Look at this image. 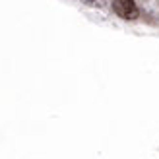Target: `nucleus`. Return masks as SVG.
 <instances>
[{"label":"nucleus","instance_id":"nucleus-1","mask_svg":"<svg viewBox=\"0 0 159 159\" xmlns=\"http://www.w3.org/2000/svg\"><path fill=\"white\" fill-rule=\"evenodd\" d=\"M113 12L122 20H136L140 14L134 0H113Z\"/></svg>","mask_w":159,"mask_h":159},{"label":"nucleus","instance_id":"nucleus-2","mask_svg":"<svg viewBox=\"0 0 159 159\" xmlns=\"http://www.w3.org/2000/svg\"><path fill=\"white\" fill-rule=\"evenodd\" d=\"M84 4H87V6H103L105 4V0H82Z\"/></svg>","mask_w":159,"mask_h":159}]
</instances>
